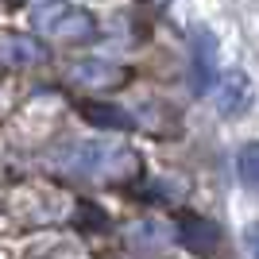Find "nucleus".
<instances>
[{"instance_id": "f257e3e1", "label": "nucleus", "mask_w": 259, "mask_h": 259, "mask_svg": "<svg viewBox=\"0 0 259 259\" xmlns=\"http://www.w3.org/2000/svg\"><path fill=\"white\" fill-rule=\"evenodd\" d=\"M35 27L51 39H66V43H77V39H89L93 35V20H89L81 8H70V4H51V8L35 12Z\"/></svg>"}, {"instance_id": "f03ea898", "label": "nucleus", "mask_w": 259, "mask_h": 259, "mask_svg": "<svg viewBox=\"0 0 259 259\" xmlns=\"http://www.w3.org/2000/svg\"><path fill=\"white\" fill-rule=\"evenodd\" d=\"M190 58H194V93L201 97V93L217 81V43H213L209 31H194Z\"/></svg>"}, {"instance_id": "7ed1b4c3", "label": "nucleus", "mask_w": 259, "mask_h": 259, "mask_svg": "<svg viewBox=\"0 0 259 259\" xmlns=\"http://www.w3.org/2000/svg\"><path fill=\"white\" fill-rule=\"evenodd\" d=\"M217 105H221V112H225V116H240V112L251 105V81L240 74V70L225 74V77H221V93H217Z\"/></svg>"}, {"instance_id": "20e7f679", "label": "nucleus", "mask_w": 259, "mask_h": 259, "mask_svg": "<svg viewBox=\"0 0 259 259\" xmlns=\"http://www.w3.org/2000/svg\"><path fill=\"white\" fill-rule=\"evenodd\" d=\"M178 240H182L190 251H197V255H209V251L217 248L221 232H217V225L205 221V217H186L182 225H178Z\"/></svg>"}, {"instance_id": "39448f33", "label": "nucleus", "mask_w": 259, "mask_h": 259, "mask_svg": "<svg viewBox=\"0 0 259 259\" xmlns=\"http://www.w3.org/2000/svg\"><path fill=\"white\" fill-rule=\"evenodd\" d=\"M81 112L89 124H101V128H132V116L112 105H81Z\"/></svg>"}, {"instance_id": "423d86ee", "label": "nucleus", "mask_w": 259, "mask_h": 259, "mask_svg": "<svg viewBox=\"0 0 259 259\" xmlns=\"http://www.w3.org/2000/svg\"><path fill=\"white\" fill-rule=\"evenodd\" d=\"M236 170H240V178H244L248 186H255V190H259V140H251V143H244V147H240Z\"/></svg>"}, {"instance_id": "0eeeda50", "label": "nucleus", "mask_w": 259, "mask_h": 259, "mask_svg": "<svg viewBox=\"0 0 259 259\" xmlns=\"http://www.w3.org/2000/svg\"><path fill=\"white\" fill-rule=\"evenodd\" d=\"M244 240H248V248H251V255L259 259V221H255V225H248V232H244Z\"/></svg>"}]
</instances>
